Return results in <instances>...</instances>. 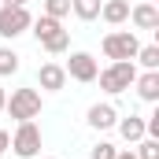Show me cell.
Here are the masks:
<instances>
[{
  "label": "cell",
  "mask_w": 159,
  "mask_h": 159,
  "mask_svg": "<svg viewBox=\"0 0 159 159\" xmlns=\"http://www.w3.org/2000/svg\"><path fill=\"white\" fill-rule=\"evenodd\" d=\"M4 4H11V7H26V0H4Z\"/></svg>",
  "instance_id": "cell-21"
},
{
  "label": "cell",
  "mask_w": 159,
  "mask_h": 159,
  "mask_svg": "<svg viewBox=\"0 0 159 159\" xmlns=\"http://www.w3.org/2000/svg\"><path fill=\"white\" fill-rule=\"evenodd\" d=\"M96 81H100V89H104L107 96H119V93H126V89L137 81V63H133V59H115L111 67H104V70L96 74Z\"/></svg>",
  "instance_id": "cell-2"
},
{
  "label": "cell",
  "mask_w": 159,
  "mask_h": 159,
  "mask_svg": "<svg viewBox=\"0 0 159 159\" xmlns=\"http://www.w3.org/2000/svg\"><path fill=\"white\" fill-rule=\"evenodd\" d=\"M44 159H56V156H44Z\"/></svg>",
  "instance_id": "cell-25"
},
{
  "label": "cell",
  "mask_w": 159,
  "mask_h": 159,
  "mask_svg": "<svg viewBox=\"0 0 159 159\" xmlns=\"http://www.w3.org/2000/svg\"><path fill=\"white\" fill-rule=\"evenodd\" d=\"M133 156H137V159H159V141H156V137H141Z\"/></svg>",
  "instance_id": "cell-17"
},
{
  "label": "cell",
  "mask_w": 159,
  "mask_h": 159,
  "mask_svg": "<svg viewBox=\"0 0 159 159\" xmlns=\"http://www.w3.org/2000/svg\"><path fill=\"white\" fill-rule=\"evenodd\" d=\"M100 19H104L107 26L129 22V0H104V4H100Z\"/></svg>",
  "instance_id": "cell-11"
},
{
  "label": "cell",
  "mask_w": 159,
  "mask_h": 159,
  "mask_svg": "<svg viewBox=\"0 0 159 159\" xmlns=\"http://www.w3.org/2000/svg\"><path fill=\"white\" fill-rule=\"evenodd\" d=\"M115 159H137V156H133V152H119Z\"/></svg>",
  "instance_id": "cell-22"
},
{
  "label": "cell",
  "mask_w": 159,
  "mask_h": 159,
  "mask_svg": "<svg viewBox=\"0 0 159 159\" xmlns=\"http://www.w3.org/2000/svg\"><path fill=\"white\" fill-rule=\"evenodd\" d=\"M67 78L74 81H96V74H100V67H96V59L89 56V52H70V59H67Z\"/></svg>",
  "instance_id": "cell-7"
},
{
  "label": "cell",
  "mask_w": 159,
  "mask_h": 159,
  "mask_svg": "<svg viewBox=\"0 0 159 159\" xmlns=\"http://www.w3.org/2000/svg\"><path fill=\"white\" fill-rule=\"evenodd\" d=\"M4 104H7V93H4V89H0V111H4Z\"/></svg>",
  "instance_id": "cell-23"
},
{
  "label": "cell",
  "mask_w": 159,
  "mask_h": 159,
  "mask_svg": "<svg viewBox=\"0 0 159 159\" xmlns=\"http://www.w3.org/2000/svg\"><path fill=\"white\" fill-rule=\"evenodd\" d=\"M30 26H34V37H37V44L44 48V52L59 56V52H67V48H70V34L63 30V22H59V19H52V15H37Z\"/></svg>",
  "instance_id": "cell-1"
},
{
  "label": "cell",
  "mask_w": 159,
  "mask_h": 159,
  "mask_svg": "<svg viewBox=\"0 0 159 159\" xmlns=\"http://www.w3.org/2000/svg\"><path fill=\"white\" fill-rule=\"evenodd\" d=\"M115 126H119L122 141H129V144H137L141 137H148V133H144V119H141V115H129V119H119Z\"/></svg>",
  "instance_id": "cell-13"
},
{
  "label": "cell",
  "mask_w": 159,
  "mask_h": 159,
  "mask_svg": "<svg viewBox=\"0 0 159 159\" xmlns=\"http://www.w3.org/2000/svg\"><path fill=\"white\" fill-rule=\"evenodd\" d=\"M133 89H137V96H141L144 104H156V100H159V70H144V74H137Z\"/></svg>",
  "instance_id": "cell-12"
},
{
  "label": "cell",
  "mask_w": 159,
  "mask_h": 159,
  "mask_svg": "<svg viewBox=\"0 0 159 159\" xmlns=\"http://www.w3.org/2000/svg\"><path fill=\"white\" fill-rule=\"evenodd\" d=\"M148 4H159V0H148Z\"/></svg>",
  "instance_id": "cell-24"
},
{
  "label": "cell",
  "mask_w": 159,
  "mask_h": 159,
  "mask_svg": "<svg viewBox=\"0 0 159 159\" xmlns=\"http://www.w3.org/2000/svg\"><path fill=\"white\" fill-rule=\"evenodd\" d=\"M7 148H11V133H7V129H0V159H4Z\"/></svg>",
  "instance_id": "cell-20"
},
{
  "label": "cell",
  "mask_w": 159,
  "mask_h": 159,
  "mask_svg": "<svg viewBox=\"0 0 159 159\" xmlns=\"http://www.w3.org/2000/svg\"><path fill=\"white\" fill-rule=\"evenodd\" d=\"M115 156H119V148H115L111 141H100V144L89 148V159H115Z\"/></svg>",
  "instance_id": "cell-19"
},
{
  "label": "cell",
  "mask_w": 159,
  "mask_h": 159,
  "mask_svg": "<svg viewBox=\"0 0 159 159\" xmlns=\"http://www.w3.org/2000/svg\"><path fill=\"white\" fill-rule=\"evenodd\" d=\"M85 122H89L93 129H111V126L119 122V111H115V104H93L89 115H85Z\"/></svg>",
  "instance_id": "cell-10"
},
{
  "label": "cell",
  "mask_w": 159,
  "mask_h": 159,
  "mask_svg": "<svg viewBox=\"0 0 159 159\" xmlns=\"http://www.w3.org/2000/svg\"><path fill=\"white\" fill-rule=\"evenodd\" d=\"M133 63H141L144 70H159V44H141L137 56H133Z\"/></svg>",
  "instance_id": "cell-15"
},
{
  "label": "cell",
  "mask_w": 159,
  "mask_h": 159,
  "mask_svg": "<svg viewBox=\"0 0 159 159\" xmlns=\"http://www.w3.org/2000/svg\"><path fill=\"white\" fill-rule=\"evenodd\" d=\"M34 22V15L26 7H11V4H0V37H19L26 34Z\"/></svg>",
  "instance_id": "cell-6"
},
{
  "label": "cell",
  "mask_w": 159,
  "mask_h": 159,
  "mask_svg": "<svg viewBox=\"0 0 159 159\" xmlns=\"http://www.w3.org/2000/svg\"><path fill=\"white\" fill-rule=\"evenodd\" d=\"M100 4L104 0H70V11L81 22H93V19H100Z\"/></svg>",
  "instance_id": "cell-14"
},
{
  "label": "cell",
  "mask_w": 159,
  "mask_h": 159,
  "mask_svg": "<svg viewBox=\"0 0 159 159\" xmlns=\"http://www.w3.org/2000/svg\"><path fill=\"white\" fill-rule=\"evenodd\" d=\"M4 111H7L15 122H30V119H37V115H41V93H37V89H15V93L7 96Z\"/></svg>",
  "instance_id": "cell-3"
},
{
  "label": "cell",
  "mask_w": 159,
  "mask_h": 159,
  "mask_svg": "<svg viewBox=\"0 0 159 159\" xmlns=\"http://www.w3.org/2000/svg\"><path fill=\"white\" fill-rule=\"evenodd\" d=\"M11 148H15L19 159H37L41 156V126L34 119L19 122V129H15V137H11Z\"/></svg>",
  "instance_id": "cell-4"
},
{
  "label": "cell",
  "mask_w": 159,
  "mask_h": 159,
  "mask_svg": "<svg viewBox=\"0 0 159 159\" xmlns=\"http://www.w3.org/2000/svg\"><path fill=\"white\" fill-rule=\"evenodd\" d=\"M0 4H4V0H0Z\"/></svg>",
  "instance_id": "cell-26"
},
{
  "label": "cell",
  "mask_w": 159,
  "mask_h": 159,
  "mask_svg": "<svg viewBox=\"0 0 159 159\" xmlns=\"http://www.w3.org/2000/svg\"><path fill=\"white\" fill-rule=\"evenodd\" d=\"M41 15H52V19H67L70 15V0H44V7H41Z\"/></svg>",
  "instance_id": "cell-16"
},
{
  "label": "cell",
  "mask_w": 159,
  "mask_h": 159,
  "mask_svg": "<svg viewBox=\"0 0 159 159\" xmlns=\"http://www.w3.org/2000/svg\"><path fill=\"white\" fill-rule=\"evenodd\" d=\"M100 48H104V56L115 63V59H133L137 48H141V41L133 37V30H115V34H107V37L100 41Z\"/></svg>",
  "instance_id": "cell-5"
},
{
  "label": "cell",
  "mask_w": 159,
  "mask_h": 159,
  "mask_svg": "<svg viewBox=\"0 0 159 159\" xmlns=\"http://www.w3.org/2000/svg\"><path fill=\"white\" fill-rule=\"evenodd\" d=\"M37 85H41V89H48V93H59V89L67 85V70H63L59 63H41Z\"/></svg>",
  "instance_id": "cell-9"
},
{
  "label": "cell",
  "mask_w": 159,
  "mask_h": 159,
  "mask_svg": "<svg viewBox=\"0 0 159 159\" xmlns=\"http://www.w3.org/2000/svg\"><path fill=\"white\" fill-rule=\"evenodd\" d=\"M129 22H133L137 30H159V7L148 4V0L133 4V7H129Z\"/></svg>",
  "instance_id": "cell-8"
},
{
  "label": "cell",
  "mask_w": 159,
  "mask_h": 159,
  "mask_svg": "<svg viewBox=\"0 0 159 159\" xmlns=\"http://www.w3.org/2000/svg\"><path fill=\"white\" fill-rule=\"evenodd\" d=\"M19 70V56L11 52V48H0V78H7V74H15Z\"/></svg>",
  "instance_id": "cell-18"
}]
</instances>
